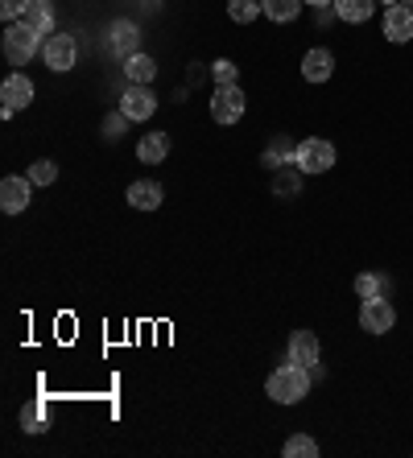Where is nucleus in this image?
<instances>
[{
  "mask_svg": "<svg viewBox=\"0 0 413 458\" xmlns=\"http://www.w3.org/2000/svg\"><path fill=\"white\" fill-rule=\"evenodd\" d=\"M310 384H314V376H310V368H302V363H281L273 376L265 380V393L269 401H277V405H302L310 396Z\"/></svg>",
  "mask_w": 413,
  "mask_h": 458,
  "instance_id": "obj_1",
  "label": "nucleus"
},
{
  "mask_svg": "<svg viewBox=\"0 0 413 458\" xmlns=\"http://www.w3.org/2000/svg\"><path fill=\"white\" fill-rule=\"evenodd\" d=\"M42 46H46V38L38 30H30L25 21L4 25V33H0V50H4V58H9L13 66H25Z\"/></svg>",
  "mask_w": 413,
  "mask_h": 458,
  "instance_id": "obj_2",
  "label": "nucleus"
},
{
  "mask_svg": "<svg viewBox=\"0 0 413 458\" xmlns=\"http://www.w3.org/2000/svg\"><path fill=\"white\" fill-rule=\"evenodd\" d=\"M294 165L302 174H327V170H335V145H331V140H323V137L297 140Z\"/></svg>",
  "mask_w": 413,
  "mask_h": 458,
  "instance_id": "obj_3",
  "label": "nucleus"
},
{
  "mask_svg": "<svg viewBox=\"0 0 413 458\" xmlns=\"http://www.w3.org/2000/svg\"><path fill=\"white\" fill-rule=\"evenodd\" d=\"M397 327V310L389 298H368L360 301V331L368 335H389Z\"/></svg>",
  "mask_w": 413,
  "mask_h": 458,
  "instance_id": "obj_4",
  "label": "nucleus"
},
{
  "mask_svg": "<svg viewBox=\"0 0 413 458\" xmlns=\"http://www.w3.org/2000/svg\"><path fill=\"white\" fill-rule=\"evenodd\" d=\"M42 58H46V66H50L54 75H66V71L74 66V58H79V46H74L71 33H50L46 46H42Z\"/></svg>",
  "mask_w": 413,
  "mask_h": 458,
  "instance_id": "obj_5",
  "label": "nucleus"
},
{
  "mask_svg": "<svg viewBox=\"0 0 413 458\" xmlns=\"http://www.w3.org/2000/svg\"><path fill=\"white\" fill-rule=\"evenodd\" d=\"M240 116H244V91H240V83L215 87V96H211V120H215V124H236Z\"/></svg>",
  "mask_w": 413,
  "mask_h": 458,
  "instance_id": "obj_6",
  "label": "nucleus"
},
{
  "mask_svg": "<svg viewBox=\"0 0 413 458\" xmlns=\"http://www.w3.org/2000/svg\"><path fill=\"white\" fill-rule=\"evenodd\" d=\"M286 360L289 363H302V368H323V343H318L314 331H294L289 335V347H286Z\"/></svg>",
  "mask_w": 413,
  "mask_h": 458,
  "instance_id": "obj_7",
  "label": "nucleus"
},
{
  "mask_svg": "<svg viewBox=\"0 0 413 458\" xmlns=\"http://www.w3.org/2000/svg\"><path fill=\"white\" fill-rule=\"evenodd\" d=\"M120 112L141 124V120H149L153 112H158V96L149 91V83H128L125 96H120Z\"/></svg>",
  "mask_w": 413,
  "mask_h": 458,
  "instance_id": "obj_8",
  "label": "nucleus"
},
{
  "mask_svg": "<svg viewBox=\"0 0 413 458\" xmlns=\"http://www.w3.org/2000/svg\"><path fill=\"white\" fill-rule=\"evenodd\" d=\"M30 199H33V182L30 178L9 174V178L0 182V207H4V215H22L25 207H30Z\"/></svg>",
  "mask_w": 413,
  "mask_h": 458,
  "instance_id": "obj_9",
  "label": "nucleus"
},
{
  "mask_svg": "<svg viewBox=\"0 0 413 458\" xmlns=\"http://www.w3.org/2000/svg\"><path fill=\"white\" fill-rule=\"evenodd\" d=\"M384 38H389L392 46L413 42V9L409 4H389V9H384Z\"/></svg>",
  "mask_w": 413,
  "mask_h": 458,
  "instance_id": "obj_10",
  "label": "nucleus"
},
{
  "mask_svg": "<svg viewBox=\"0 0 413 458\" xmlns=\"http://www.w3.org/2000/svg\"><path fill=\"white\" fill-rule=\"evenodd\" d=\"M331 75H335V54H331L327 46L306 50V58H302V79H306V83H327Z\"/></svg>",
  "mask_w": 413,
  "mask_h": 458,
  "instance_id": "obj_11",
  "label": "nucleus"
},
{
  "mask_svg": "<svg viewBox=\"0 0 413 458\" xmlns=\"http://www.w3.org/2000/svg\"><path fill=\"white\" fill-rule=\"evenodd\" d=\"M0 99H4L0 107H13V112H22V107L33 104V83L22 75V71H13V75L0 83Z\"/></svg>",
  "mask_w": 413,
  "mask_h": 458,
  "instance_id": "obj_12",
  "label": "nucleus"
},
{
  "mask_svg": "<svg viewBox=\"0 0 413 458\" xmlns=\"http://www.w3.org/2000/svg\"><path fill=\"white\" fill-rule=\"evenodd\" d=\"M161 199H166V191L153 178H141L128 186V207H137V211H158Z\"/></svg>",
  "mask_w": 413,
  "mask_h": 458,
  "instance_id": "obj_13",
  "label": "nucleus"
},
{
  "mask_svg": "<svg viewBox=\"0 0 413 458\" xmlns=\"http://www.w3.org/2000/svg\"><path fill=\"white\" fill-rule=\"evenodd\" d=\"M166 157H170V137H166V132H145V137L137 140L141 165H161Z\"/></svg>",
  "mask_w": 413,
  "mask_h": 458,
  "instance_id": "obj_14",
  "label": "nucleus"
},
{
  "mask_svg": "<svg viewBox=\"0 0 413 458\" xmlns=\"http://www.w3.org/2000/svg\"><path fill=\"white\" fill-rule=\"evenodd\" d=\"M22 21L30 25V30H38L42 38L58 33V17H54V4H50V0H30V9H25Z\"/></svg>",
  "mask_w": 413,
  "mask_h": 458,
  "instance_id": "obj_15",
  "label": "nucleus"
},
{
  "mask_svg": "<svg viewBox=\"0 0 413 458\" xmlns=\"http://www.w3.org/2000/svg\"><path fill=\"white\" fill-rule=\"evenodd\" d=\"M302 9H306V0H261V13H265L269 21H277V25L297 21Z\"/></svg>",
  "mask_w": 413,
  "mask_h": 458,
  "instance_id": "obj_16",
  "label": "nucleus"
},
{
  "mask_svg": "<svg viewBox=\"0 0 413 458\" xmlns=\"http://www.w3.org/2000/svg\"><path fill=\"white\" fill-rule=\"evenodd\" d=\"M125 79L128 83H153V79H158V63H153V58H149V54H128L125 58Z\"/></svg>",
  "mask_w": 413,
  "mask_h": 458,
  "instance_id": "obj_17",
  "label": "nucleus"
},
{
  "mask_svg": "<svg viewBox=\"0 0 413 458\" xmlns=\"http://www.w3.org/2000/svg\"><path fill=\"white\" fill-rule=\"evenodd\" d=\"M335 13H340V21H348V25H364V21H372L376 0H335Z\"/></svg>",
  "mask_w": 413,
  "mask_h": 458,
  "instance_id": "obj_18",
  "label": "nucleus"
},
{
  "mask_svg": "<svg viewBox=\"0 0 413 458\" xmlns=\"http://www.w3.org/2000/svg\"><path fill=\"white\" fill-rule=\"evenodd\" d=\"M112 46H116V54H137L141 50V30L133 21H116L112 25Z\"/></svg>",
  "mask_w": 413,
  "mask_h": 458,
  "instance_id": "obj_19",
  "label": "nucleus"
},
{
  "mask_svg": "<svg viewBox=\"0 0 413 458\" xmlns=\"http://www.w3.org/2000/svg\"><path fill=\"white\" fill-rule=\"evenodd\" d=\"M294 153H297V145H289V137H273V145L265 149V170H281V165H289L294 161Z\"/></svg>",
  "mask_w": 413,
  "mask_h": 458,
  "instance_id": "obj_20",
  "label": "nucleus"
},
{
  "mask_svg": "<svg viewBox=\"0 0 413 458\" xmlns=\"http://www.w3.org/2000/svg\"><path fill=\"white\" fill-rule=\"evenodd\" d=\"M286 458H318V442L310 434H289L286 446H281Z\"/></svg>",
  "mask_w": 413,
  "mask_h": 458,
  "instance_id": "obj_21",
  "label": "nucleus"
},
{
  "mask_svg": "<svg viewBox=\"0 0 413 458\" xmlns=\"http://www.w3.org/2000/svg\"><path fill=\"white\" fill-rule=\"evenodd\" d=\"M273 174H277L273 191L281 194V199H286V194H289V199H297V191H302V170H297V165H294V170H289V165H281V170H273Z\"/></svg>",
  "mask_w": 413,
  "mask_h": 458,
  "instance_id": "obj_22",
  "label": "nucleus"
},
{
  "mask_svg": "<svg viewBox=\"0 0 413 458\" xmlns=\"http://www.w3.org/2000/svg\"><path fill=\"white\" fill-rule=\"evenodd\" d=\"M384 285H389V281H384L381 273H360V277H356V298H360V301L384 298Z\"/></svg>",
  "mask_w": 413,
  "mask_h": 458,
  "instance_id": "obj_23",
  "label": "nucleus"
},
{
  "mask_svg": "<svg viewBox=\"0 0 413 458\" xmlns=\"http://www.w3.org/2000/svg\"><path fill=\"white\" fill-rule=\"evenodd\" d=\"M256 13H261V0H228V17L236 25H253Z\"/></svg>",
  "mask_w": 413,
  "mask_h": 458,
  "instance_id": "obj_24",
  "label": "nucleus"
},
{
  "mask_svg": "<svg viewBox=\"0 0 413 458\" xmlns=\"http://www.w3.org/2000/svg\"><path fill=\"white\" fill-rule=\"evenodd\" d=\"M25 178L33 182V186H50V182H58V165H54V161H33L30 170H25Z\"/></svg>",
  "mask_w": 413,
  "mask_h": 458,
  "instance_id": "obj_25",
  "label": "nucleus"
},
{
  "mask_svg": "<svg viewBox=\"0 0 413 458\" xmlns=\"http://www.w3.org/2000/svg\"><path fill=\"white\" fill-rule=\"evenodd\" d=\"M22 429L25 434H46V409L42 405H25L22 409Z\"/></svg>",
  "mask_w": 413,
  "mask_h": 458,
  "instance_id": "obj_26",
  "label": "nucleus"
},
{
  "mask_svg": "<svg viewBox=\"0 0 413 458\" xmlns=\"http://www.w3.org/2000/svg\"><path fill=\"white\" fill-rule=\"evenodd\" d=\"M236 75H240V66H236V63H228V58H219V63H211V79H215V87H228V83H236Z\"/></svg>",
  "mask_w": 413,
  "mask_h": 458,
  "instance_id": "obj_27",
  "label": "nucleus"
},
{
  "mask_svg": "<svg viewBox=\"0 0 413 458\" xmlns=\"http://www.w3.org/2000/svg\"><path fill=\"white\" fill-rule=\"evenodd\" d=\"M25 9H30V0H0V17H4V25L22 21Z\"/></svg>",
  "mask_w": 413,
  "mask_h": 458,
  "instance_id": "obj_28",
  "label": "nucleus"
},
{
  "mask_svg": "<svg viewBox=\"0 0 413 458\" xmlns=\"http://www.w3.org/2000/svg\"><path fill=\"white\" fill-rule=\"evenodd\" d=\"M125 124H128L125 112H116V116H108V120H104V137H108V140H116V137H120V128H125Z\"/></svg>",
  "mask_w": 413,
  "mask_h": 458,
  "instance_id": "obj_29",
  "label": "nucleus"
},
{
  "mask_svg": "<svg viewBox=\"0 0 413 458\" xmlns=\"http://www.w3.org/2000/svg\"><path fill=\"white\" fill-rule=\"evenodd\" d=\"M335 17H340V13H335V4H327V9H314V21H318V30H323V25H331V21H335Z\"/></svg>",
  "mask_w": 413,
  "mask_h": 458,
  "instance_id": "obj_30",
  "label": "nucleus"
},
{
  "mask_svg": "<svg viewBox=\"0 0 413 458\" xmlns=\"http://www.w3.org/2000/svg\"><path fill=\"white\" fill-rule=\"evenodd\" d=\"M310 9H327V4H335V0H306Z\"/></svg>",
  "mask_w": 413,
  "mask_h": 458,
  "instance_id": "obj_31",
  "label": "nucleus"
},
{
  "mask_svg": "<svg viewBox=\"0 0 413 458\" xmlns=\"http://www.w3.org/2000/svg\"><path fill=\"white\" fill-rule=\"evenodd\" d=\"M376 4H384V9H389V4H397V0H376Z\"/></svg>",
  "mask_w": 413,
  "mask_h": 458,
  "instance_id": "obj_32",
  "label": "nucleus"
},
{
  "mask_svg": "<svg viewBox=\"0 0 413 458\" xmlns=\"http://www.w3.org/2000/svg\"><path fill=\"white\" fill-rule=\"evenodd\" d=\"M397 4H409V9H413V0H397Z\"/></svg>",
  "mask_w": 413,
  "mask_h": 458,
  "instance_id": "obj_33",
  "label": "nucleus"
}]
</instances>
